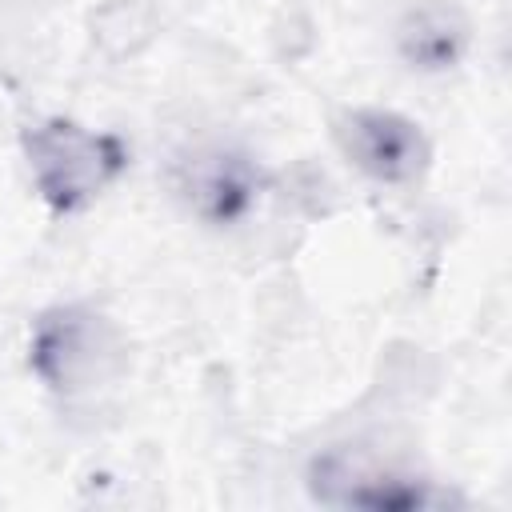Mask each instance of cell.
Segmentation results:
<instances>
[{
  "label": "cell",
  "mask_w": 512,
  "mask_h": 512,
  "mask_svg": "<svg viewBox=\"0 0 512 512\" xmlns=\"http://www.w3.org/2000/svg\"><path fill=\"white\" fill-rule=\"evenodd\" d=\"M332 136L340 152L380 184H408L424 176L432 160L424 128L388 108H348L336 116Z\"/></svg>",
  "instance_id": "277c9868"
},
{
  "label": "cell",
  "mask_w": 512,
  "mask_h": 512,
  "mask_svg": "<svg viewBox=\"0 0 512 512\" xmlns=\"http://www.w3.org/2000/svg\"><path fill=\"white\" fill-rule=\"evenodd\" d=\"M308 488L320 504L332 508H368V512H412L432 504V488L420 476L376 464L360 448H328L312 460Z\"/></svg>",
  "instance_id": "3957f363"
},
{
  "label": "cell",
  "mask_w": 512,
  "mask_h": 512,
  "mask_svg": "<svg viewBox=\"0 0 512 512\" xmlns=\"http://www.w3.org/2000/svg\"><path fill=\"white\" fill-rule=\"evenodd\" d=\"M180 200L208 224L240 220L260 196V168L236 148H200L184 156L172 172Z\"/></svg>",
  "instance_id": "5b68a950"
},
{
  "label": "cell",
  "mask_w": 512,
  "mask_h": 512,
  "mask_svg": "<svg viewBox=\"0 0 512 512\" xmlns=\"http://www.w3.org/2000/svg\"><path fill=\"white\" fill-rule=\"evenodd\" d=\"M124 360L120 332L92 308H52L32 328L28 364L52 392H84L104 384Z\"/></svg>",
  "instance_id": "7a4b0ae2"
},
{
  "label": "cell",
  "mask_w": 512,
  "mask_h": 512,
  "mask_svg": "<svg viewBox=\"0 0 512 512\" xmlns=\"http://www.w3.org/2000/svg\"><path fill=\"white\" fill-rule=\"evenodd\" d=\"M472 40L468 16L448 0H416L396 24V48L416 72H448L464 60Z\"/></svg>",
  "instance_id": "8992f818"
},
{
  "label": "cell",
  "mask_w": 512,
  "mask_h": 512,
  "mask_svg": "<svg viewBox=\"0 0 512 512\" xmlns=\"http://www.w3.org/2000/svg\"><path fill=\"white\" fill-rule=\"evenodd\" d=\"M24 156L40 200L60 216L88 208L128 164V148L112 132H92L64 116L28 128Z\"/></svg>",
  "instance_id": "6da1fadb"
}]
</instances>
